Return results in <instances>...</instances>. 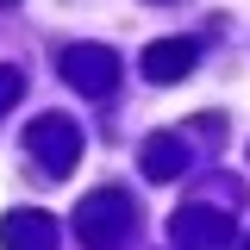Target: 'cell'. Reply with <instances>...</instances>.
Returning a JSON list of instances; mask_svg holds the SVG:
<instances>
[{
    "label": "cell",
    "instance_id": "cell-1",
    "mask_svg": "<svg viewBox=\"0 0 250 250\" xmlns=\"http://www.w3.org/2000/svg\"><path fill=\"white\" fill-rule=\"evenodd\" d=\"M75 225H82V244L88 250H125V238H131V200L119 188H100V194H88L75 207Z\"/></svg>",
    "mask_w": 250,
    "mask_h": 250
},
{
    "label": "cell",
    "instance_id": "cell-2",
    "mask_svg": "<svg viewBox=\"0 0 250 250\" xmlns=\"http://www.w3.org/2000/svg\"><path fill=\"white\" fill-rule=\"evenodd\" d=\"M25 150L50 169V175H69L75 169V156H82V131L62 119V113H44V119H31V131H25Z\"/></svg>",
    "mask_w": 250,
    "mask_h": 250
},
{
    "label": "cell",
    "instance_id": "cell-3",
    "mask_svg": "<svg viewBox=\"0 0 250 250\" xmlns=\"http://www.w3.org/2000/svg\"><path fill=\"white\" fill-rule=\"evenodd\" d=\"M62 75L75 82L82 94H113V82H119V57L106 50V44H69L62 50Z\"/></svg>",
    "mask_w": 250,
    "mask_h": 250
},
{
    "label": "cell",
    "instance_id": "cell-4",
    "mask_svg": "<svg viewBox=\"0 0 250 250\" xmlns=\"http://www.w3.org/2000/svg\"><path fill=\"white\" fill-rule=\"evenodd\" d=\"M175 244L182 250H225L231 244V225L219 207H182L175 213Z\"/></svg>",
    "mask_w": 250,
    "mask_h": 250
},
{
    "label": "cell",
    "instance_id": "cell-5",
    "mask_svg": "<svg viewBox=\"0 0 250 250\" xmlns=\"http://www.w3.org/2000/svg\"><path fill=\"white\" fill-rule=\"evenodd\" d=\"M0 250H57L50 213H31V207L6 213V219H0Z\"/></svg>",
    "mask_w": 250,
    "mask_h": 250
},
{
    "label": "cell",
    "instance_id": "cell-6",
    "mask_svg": "<svg viewBox=\"0 0 250 250\" xmlns=\"http://www.w3.org/2000/svg\"><path fill=\"white\" fill-rule=\"evenodd\" d=\"M194 57H200L194 38H156L150 50H144V75L150 82H182L188 69H194Z\"/></svg>",
    "mask_w": 250,
    "mask_h": 250
},
{
    "label": "cell",
    "instance_id": "cell-7",
    "mask_svg": "<svg viewBox=\"0 0 250 250\" xmlns=\"http://www.w3.org/2000/svg\"><path fill=\"white\" fill-rule=\"evenodd\" d=\"M182 169H188V144H182V138L163 131V138L144 144V175H150V182H175Z\"/></svg>",
    "mask_w": 250,
    "mask_h": 250
},
{
    "label": "cell",
    "instance_id": "cell-8",
    "mask_svg": "<svg viewBox=\"0 0 250 250\" xmlns=\"http://www.w3.org/2000/svg\"><path fill=\"white\" fill-rule=\"evenodd\" d=\"M19 94H25V75H19L13 62H0V113H6V106H13Z\"/></svg>",
    "mask_w": 250,
    "mask_h": 250
},
{
    "label": "cell",
    "instance_id": "cell-9",
    "mask_svg": "<svg viewBox=\"0 0 250 250\" xmlns=\"http://www.w3.org/2000/svg\"><path fill=\"white\" fill-rule=\"evenodd\" d=\"M244 250H250V244H244Z\"/></svg>",
    "mask_w": 250,
    "mask_h": 250
}]
</instances>
